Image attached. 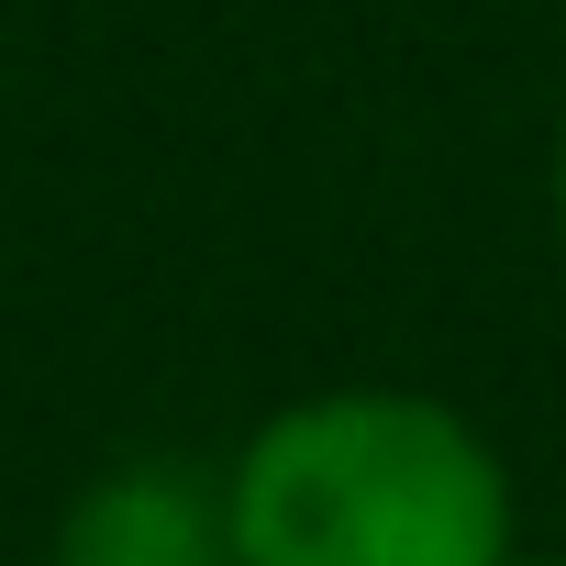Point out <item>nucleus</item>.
<instances>
[{
	"instance_id": "nucleus-2",
	"label": "nucleus",
	"mask_w": 566,
	"mask_h": 566,
	"mask_svg": "<svg viewBox=\"0 0 566 566\" xmlns=\"http://www.w3.org/2000/svg\"><path fill=\"white\" fill-rule=\"evenodd\" d=\"M56 566H233V522H222V478L178 467V455H134L112 478H90L67 500Z\"/></svg>"
},
{
	"instance_id": "nucleus-1",
	"label": "nucleus",
	"mask_w": 566,
	"mask_h": 566,
	"mask_svg": "<svg viewBox=\"0 0 566 566\" xmlns=\"http://www.w3.org/2000/svg\"><path fill=\"white\" fill-rule=\"evenodd\" d=\"M233 566H500L511 467L433 389H312L222 467Z\"/></svg>"
},
{
	"instance_id": "nucleus-4",
	"label": "nucleus",
	"mask_w": 566,
	"mask_h": 566,
	"mask_svg": "<svg viewBox=\"0 0 566 566\" xmlns=\"http://www.w3.org/2000/svg\"><path fill=\"white\" fill-rule=\"evenodd\" d=\"M500 566H566V555H522V544H511V555H500Z\"/></svg>"
},
{
	"instance_id": "nucleus-3",
	"label": "nucleus",
	"mask_w": 566,
	"mask_h": 566,
	"mask_svg": "<svg viewBox=\"0 0 566 566\" xmlns=\"http://www.w3.org/2000/svg\"><path fill=\"white\" fill-rule=\"evenodd\" d=\"M544 189H555V244H566V123H555V178Z\"/></svg>"
}]
</instances>
